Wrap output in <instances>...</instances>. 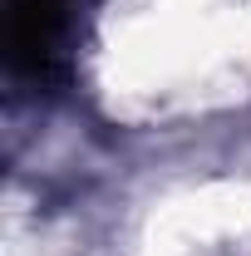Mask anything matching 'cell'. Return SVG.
<instances>
[{"instance_id": "cell-1", "label": "cell", "mask_w": 251, "mask_h": 256, "mask_svg": "<svg viewBox=\"0 0 251 256\" xmlns=\"http://www.w3.org/2000/svg\"><path fill=\"white\" fill-rule=\"evenodd\" d=\"M84 0H5V54L20 74H50Z\"/></svg>"}]
</instances>
